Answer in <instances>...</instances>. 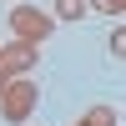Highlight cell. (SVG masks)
I'll return each instance as SVG.
<instances>
[{"label": "cell", "instance_id": "1", "mask_svg": "<svg viewBox=\"0 0 126 126\" xmlns=\"http://www.w3.org/2000/svg\"><path fill=\"white\" fill-rule=\"evenodd\" d=\"M35 101H40L35 81L20 76V81H10V86L0 91V116H5L10 126H25V121H30V111H35Z\"/></svg>", "mask_w": 126, "mask_h": 126}, {"label": "cell", "instance_id": "2", "mask_svg": "<svg viewBox=\"0 0 126 126\" xmlns=\"http://www.w3.org/2000/svg\"><path fill=\"white\" fill-rule=\"evenodd\" d=\"M10 30H15L20 46H40V40L56 30V20H50L46 10H35V5H25V0H20V5L10 10Z\"/></svg>", "mask_w": 126, "mask_h": 126}, {"label": "cell", "instance_id": "3", "mask_svg": "<svg viewBox=\"0 0 126 126\" xmlns=\"http://www.w3.org/2000/svg\"><path fill=\"white\" fill-rule=\"evenodd\" d=\"M35 71V46H0V81H20Z\"/></svg>", "mask_w": 126, "mask_h": 126}, {"label": "cell", "instance_id": "4", "mask_svg": "<svg viewBox=\"0 0 126 126\" xmlns=\"http://www.w3.org/2000/svg\"><path fill=\"white\" fill-rule=\"evenodd\" d=\"M76 126H121V116H116L111 106H91V111H86Z\"/></svg>", "mask_w": 126, "mask_h": 126}, {"label": "cell", "instance_id": "5", "mask_svg": "<svg viewBox=\"0 0 126 126\" xmlns=\"http://www.w3.org/2000/svg\"><path fill=\"white\" fill-rule=\"evenodd\" d=\"M50 5H56V20H81V15H91L86 0H50Z\"/></svg>", "mask_w": 126, "mask_h": 126}, {"label": "cell", "instance_id": "6", "mask_svg": "<svg viewBox=\"0 0 126 126\" xmlns=\"http://www.w3.org/2000/svg\"><path fill=\"white\" fill-rule=\"evenodd\" d=\"M91 5H96V10H106V15H121V10H126V0H91Z\"/></svg>", "mask_w": 126, "mask_h": 126}, {"label": "cell", "instance_id": "7", "mask_svg": "<svg viewBox=\"0 0 126 126\" xmlns=\"http://www.w3.org/2000/svg\"><path fill=\"white\" fill-rule=\"evenodd\" d=\"M10 5H20V0H10Z\"/></svg>", "mask_w": 126, "mask_h": 126}]
</instances>
